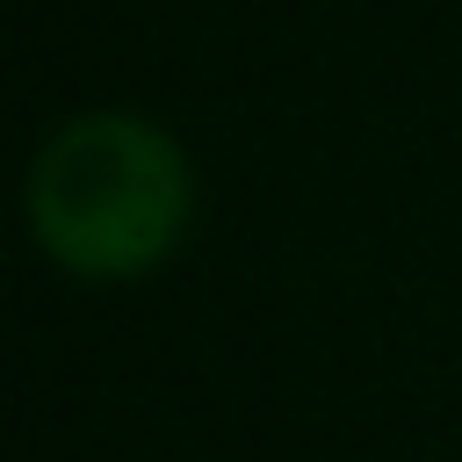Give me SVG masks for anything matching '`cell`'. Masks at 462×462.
Listing matches in <instances>:
<instances>
[{"label": "cell", "mask_w": 462, "mask_h": 462, "mask_svg": "<svg viewBox=\"0 0 462 462\" xmlns=\"http://www.w3.org/2000/svg\"><path fill=\"white\" fill-rule=\"evenodd\" d=\"M188 202L180 144L130 108L72 116L29 159V231L72 274H144L188 231Z\"/></svg>", "instance_id": "1"}]
</instances>
